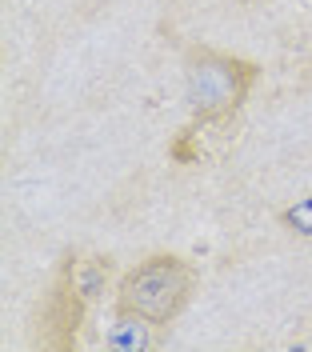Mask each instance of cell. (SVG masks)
I'll list each match as a JSON object with an SVG mask.
<instances>
[{
	"label": "cell",
	"instance_id": "obj_1",
	"mask_svg": "<svg viewBox=\"0 0 312 352\" xmlns=\"http://www.w3.org/2000/svg\"><path fill=\"white\" fill-rule=\"evenodd\" d=\"M201 288L197 264L180 252H148L136 261L112 288V312L116 316H140L156 329H168L184 316Z\"/></svg>",
	"mask_w": 312,
	"mask_h": 352
},
{
	"label": "cell",
	"instance_id": "obj_2",
	"mask_svg": "<svg viewBox=\"0 0 312 352\" xmlns=\"http://www.w3.org/2000/svg\"><path fill=\"white\" fill-rule=\"evenodd\" d=\"M260 76L265 68L248 56L221 52L212 44L184 48V100L192 116H236Z\"/></svg>",
	"mask_w": 312,
	"mask_h": 352
},
{
	"label": "cell",
	"instance_id": "obj_3",
	"mask_svg": "<svg viewBox=\"0 0 312 352\" xmlns=\"http://www.w3.org/2000/svg\"><path fill=\"white\" fill-rule=\"evenodd\" d=\"M89 296L72 285L65 268H56L52 285H48L41 312H36V344L48 352H72L80 344V329L89 316Z\"/></svg>",
	"mask_w": 312,
	"mask_h": 352
},
{
	"label": "cell",
	"instance_id": "obj_4",
	"mask_svg": "<svg viewBox=\"0 0 312 352\" xmlns=\"http://www.w3.org/2000/svg\"><path fill=\"white\" fill-rule=\"evenodd\" d=\"M236 140V116H192L184 129L168 140V160L172 164H208Z\"/></svg>",
	"mask_w": 312,
	"mask_h": 352
},
{
	"label": "cell",
	"instance_id": "obj_5",
	"mask_svg": "<svg viewBox=\"0 0 312 352\" xmlns=\"http://www.w3.org/2000/svg\"><path fill=\"white\" fill-rule=\"evenodd\" d=\"M68 276H72V285L80 288L89 300H100L104 292H109V280H112V256H80V252H68L65 261H60Z\"/></svg>",
	"mask_w": 312,
	"mask_h": 352
},
{
	"label": "cell",
	"instance_id": "obj_6",
	"mask_svg": "<svg viewBox=\"0 0 312 352\" xmlns=\"http://www.w3.org/2000/svg\"><path fill=\"white\" fill-rule=\"evenodd\" d=\"M112 336H109V344L112 349H136V352H144V349H156L160 344V336H153L156 324H148V320H140V316H116L112 312Z\"/></svg>",
	"mask_w": 312,
	"mask_h": 352
},
{
	"label": "cell",
	"instance_id": "obj_7",
	"mask_svg": "<svg viewBox=\"0 0 312 352\" xmlns=\"http://www.w3.org/2000/svg\"><path fill=\"white\" fill-rule=\"evenodd\" d=\"M276 224L289 228V232H296V236H312V197L296 200L289 208H280V212H276Z\"/></svg>",
	"mask_w": 312,
	"mask_h": 352
},
{
	"label": "cell",
	"instance_id": "obj_8",
	"mask_svg": "<svg viewBox=\"0 0 312 352\" xmlns=\"http://www.w3.org/2000/svg\"><path fill=\"white\" fill-rule=\"evenodd\" d=\"M245 4H260V0H245Z\"/></svg>",
	"mask_w": 312,
	"mask_h": 352
}]
</instances>
